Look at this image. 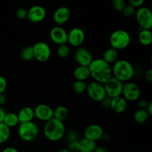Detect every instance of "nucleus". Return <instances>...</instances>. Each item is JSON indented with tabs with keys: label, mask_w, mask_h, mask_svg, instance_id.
<instances>
[{
	"label": "nucleus",
	"mask_w": 152,
	"mask_h": 152,
	"mask_svg": "<svg viewBox=\"0 0 152 152\" xmlns=\"http://www.w3.org/2000/svg\"><path fill=\"white\" fill-rule=\"evenodd\" d=\"M18 135L25 142H32L38 137L39 128L33 120L25 123H19L18 127Z\"/></svg>",
	"instance_id": "nucleus-5"
},
{
	"label": "nucleus",
	"mask_w": 152,
	"mask_h": 152,
	"mask_svg": "<svg viewBox=\"0 0 152 152\" xmlns=\"http://www.w3.org/2000/svg\"><path fill=\"white\" fill-rule=\"evenodd\" d=\"M5 114H6L5 111H4L2 108L0 107V123H3L4 117H5Z\"/></svg>",
	"instance_id": "nucleus-41"
},
{
	"label": "nucleus",
	"mask_w": 152,
	"mask_h": 152,
	"mask_svg": "<svg viewBox=\"0 0 152 152\" xmlns=\"http://www.w3.org/2000/svg\"><path fill=\"white\" fill-rule=\"evenodd\" d=\"M91 77L94 81L104 84L112 77V68L111 64L105 62L102 58L93 59L88 65Z\"/></svg>",
	"instance_id": "nucleus-1"
},
{
	"label": "nucleus",
	"mask_w": 152,
	"mask_h": 152,
	"mask_svg": "<svg viewBox=\"0 0 152 152\" xmlns=\"http://www.w3.org/2000/svg\"><path fill=\"white\" fill-rule=\"evenodd\" d=\"M131 36L128 31L119 29L114 31L109 38L110 45L112 48L119 50H123L129 46L131 43Z\"/></svg>",
	"instance_id": "nucleus-4"
},
{
	"label": "nucleus",
	"mask_w": 152,
	"mask_h": 152,
	"mask_svg": "<svg viewBox=\"0 0 152 152\" xmlns=\"http://www.w3.org/2000/svg\"><path fill=\"white\" fill-rule=\"evenodd\" d=\"M122 12H123V15H124L126 17L130 18L135 14L136 7H134L132 4H131L130 3H129V4H126V5H125L123 10H122Z\"/></svg>",
	"instance_id": "nucleus-31"
},
{
	"label": "nucleus",
	"mask_w": 152,
	"mask_h": 152,
	"mask_svg": "<svg viewBox=\"0 0 152 152\" xmlns=\"http://www.w3.org/2000/svg\"><path fill=\"white\" fill-rule=\"evenodd\" d=\"M76 50L74 53V59L78 65L88 66L91 61L93 60V56L91 52L85 48H80Z\"/></svg>",
	"instance_id": "nucleus-15"
},
{
	"label": "nucleus",
	"mask_w": 152,
	"mask_h": 152,
	"mask_svg": "<svg viewBox=\"0 0 152 152\" xmlns=\"http://www.w3.org/2000/svg\"><path fill=\"white\" fill-rule=\"evenodd\" d=\"M68 150L70 151L77 152L80 151V141L77 140H73L69 141L68 143Z\"/></svg>",
	"instance_id": "nucleus-33"
},
{
	"label": "nucleus",
	"mask_w": 152,
	"mask_h": 152,
	"mask_svg": "<svg viewBox=\"0 0 152 152\" xmlns=\"http://www.w3.org/2000/svg\"><path fill=\"white\" fill-rule=\"evenodd\" d=\"M111 98L109 97V96H106L105 98H104V99H102L99 102L101 103V106H102V108H110V105H111Z\"/></svg>",
	"instance_id": "nucleus-36"
},
{
	"label": "nucleus",
	"mask_w": 152,
	"mask_h": 152,
	"mask_svg": "<svg viewBox=\"0 0 152 152\" xmlns=\"http://www.w3.org/2000/svg\"><path fill=\"white\" fill-rule=\"evenodd\" d=\"M18 149L13 148V147H7L3 150V152H18Z\"/></svg>",
	"instance_id": "nucleus-43"
},
{
	"label": "nucleus",
	"mask_w": 152,
	"mask_h": 152,
	"mask_svg": "<svg viewBox=\"0 0 152 152\" xmlns=\"http://www.w3.org/2000/svg\"><path fill=\"white\" fill-rule=\"evenodd\" d=\"M103 134V129L100 126L96 124L90 125L88 127H86V129L84 131L85 137L95 141V142L102 139Z\"/></svg>",
	"instance_id": "nucleus-16"
},
{
	"label": "nucleus",
	"mask_w": 152,
	"mask_h": 152,
	"mask_svg": "<svg viewBox=\"0 0 152 152\" xmlns=\"http://www.w3.org/2000/svg\"><path fill=\"white\" fill-rule=\"evenodd\" d=\"M145 0H129V3L135 7H140L142 6Z\"/></svg>",
	"instance_id": "nucleus-38"
},
{
	"label": "nucleus",
	"mask_w": 152,
	"mask_h": 152,
	"mask_svg": "<svg viewBox=\"0 0 152 152\" xmlns=\"http://www.w3.org/2000/svg\"><path fill=\"white\" fill-rule=\"evenodd\" d=\"M138 40L142 45H150L152 43V33L151 29H141L138 34Z\"/></svg>",
	"instance_id": "nucleus-21"
},
{
	"label": "nucleus",
	"mask_w": 152,
	"mask_h": 152,
	"mask_svg": "<svg viewBox=\"0 0 152 152\" xmlns=\"http://www.w3.org/2000/svg\"><path fill=\"white\" fill-rule=\"evenodd\" d=\"M122 95L127 101L134 102L140 97L141 90L137 84L133 82L128 81L123 84Z\"/></svg>",
	"instance_id": "nucleus-9"
},
{
	"label": "nucleus",
	"mask_w": 152,
	"mask_h": 152,
	"mask_svg": "<svg viewBox=\"0 0 152 152\" xmlns=\"http://www.w3.org/2000/svg\"><path fill=\"white\" fill-rule=\"evenodd\" d=\"M50 39L56 45H61L67 43L68 41V32L63 28L55 26L50 30Z\"/></svg>",
	"instance_id": "nucleus-14"
},
{
	"label": "nucleus",
	"mask_w": 152,
	"mask_h": 152,
	"mask_svg": "<svg viewBox=\"0 0 152 152\" xmlns=\"http://www.w3.org/2000/svg\"><path fill=\"white\" fill-rule=\"evenodd\" d=\"M111 67L112 76L123 83L130 81L134 76V68L126 59H117Z\"/></svg>",
	"instance_id": "nucleus-3"
},
{
	"label": "nucleus",
	"mask_w": 152,
	"mask_h": 152,
	"mask_svg": "<svg viewBox=\"0 0 152 152\" xmlns=\"http://www.w3.org/2000/svg\"><path fill=\"white\" fill-rule=\"evenodd\" d=\"M126 5L125 0H112V6L116 11L122 12Z\"/></svg>",
	"instance_id": "nucleus-32"
},
{
	"label": "nucleus",
	"mask_w": 152,
	"mask_h": 152,
	"mask_svg": "<svg viewBox=\"0 0 152 152\" xmlns=\"http://www.w3.org/2000/svg\"><path fill=\"white\" fill-rule=\"evenodd\" d=\"M17 116L18 118H19V123L32 121L35 118L34 109L28 106H25L21 108L19 110V113L17 114Z\"/></svg>",
	"instance_id": "nucleus-19"
},
{
	"label": "nucleus",
	"mask_w": 152,
	"mask_h": 152,
	"mask_svg": "<svg viewBox=\"0 0 152 152\" xmlns=\"http://www.w3.org/2000/svg\"><path fill=\"white\" fill-rule=\"evenodd\" d=\"M106 96L113 98L122 95L123 83L114 77H111L103 84Z\"/></svg>",
	"instance_id": "nucleus-10"
},
{
	"label": "nucleus",
	"mask_w": 152,
	"mask_h": 152,
	"mask_svg": "<svg viewBox=\"0 0 152 152\" xmlns=\"http://www.w3.org/2000/svg\"><path fill=\"white\" fill-rule=\"evenodd\" d=\"M68 139L69 141L77 140L79 139L78 134L76 132H71L68 135Z\"/></svg>",
	"instance_id": "nucleus-39"
},
{
	"label": "nucleus",
	"mask_w": 152,
	"mask_h": 152,
	"mask_svg": "<svg viewBox=\"0 0 152 152\" xmlns=\"http://www.w3.org/2000/svg\"><path fill=\"white\" fill-rule=\"evenodd\" d=\"M39 1H41V0H39Z\"/></svg>",
	"instance_id": "nucleus-47"
},
{
	"label": "nucleus",
	"mask_w": 152,
	"mask_h": 152,
	"mask_svg": "<svg viewBox=\"0 0 152 152\" xmlns=\"http://www.w3.org/2000/svg\"><path fill=\"white\" fill-rule=\"evenodd\" d=\"M7 87V83L4 77L0 75V94L4 93Z\"/></svg>",
	"instance_id": "nucleus-35"
},
{
	"label": "nucleus",
	"mask_w": 152,
	"mask_h": 152,
	"mask_svg": "<svg viewBox=\"0 0 152 152\" xmlns=\"http://www.w3.org/2000/svg\"><path fill=\"white\" fill-rule=\"evenodd\" d=\"M20 57L24 61H31L34 59L32 46H26L22 48L20 52Z\"/></svg>",
	"instance_id": "nucleus-28"
},
{
	"label": "nucleus",
	"mask_w": 152,
	"mask_h": 152,
	"mask_svg": "<svg viewBox=\"0 0 152 152\" xmlns=\"http://www.w3.org/2000/svg\"><path fill=\"white\" fill-rule=\"evenodd\" d=\"M102 59L109 64H113L118 59V50L114 48L111 47L107 49L103 53Z\"/></svg>",
	"instance_id": "nucleus-23"
},
{
	"label": "nucleus",
	"mask_w": 152,
	"mask_h": 152,
	"mask_svg": "<svg viewBox=\"0 0 152 152\" xmlns=\"http://www.w3.org/2000/svg\"><path fill=\"white\" fill-rule=\"evenodd\" d=\"M80 141V151L93 152L96 148V142L90 139L84 137Z\"/></svg>",
	"instance_id": "nucleus-22"
},
{
	"label": "nucleus",
	"mask_w": 152,
	"mask_h": 152,
	"mask_svg": "<svg viewBox=\"0 0 152 152\" xmlns=\"http://www.w3.org/2000/svg\"><path fill=\"white\" fill-rule=\"evenodd\" d=\"M74 77L77 80H83V81L87 80L89 77H91L88 66L78 65V67H77L74 71Z\"/></svg>",
	"instance_id": "nucleus-20"
},
{
	"label": "nucleus",
	"mask_w": 152,
	"mask_h": 152,
	"mask_svg": "<svg viewBox=\"0 0 152 152\" xmlns=\"http://www.w3.org/2000/svg\"><path fill=\"white\" fill-rule=\"evenodd\" d=\"M148 103H149V102L148 100H146V99H138V107H139V108L146 109Z\"/></svg>",
	"instance_id": "nucleus-37"
},
{
	"label": "nucleus",
	"mask_w": 152,
	"mask_h": 152,
	"mask_svg": "<svg viewBox=\"0 0 152 152\" xmlns=\"http://www.w3.org/2000/svg\"><path fill=\"white\" fill-rule=\"evenodd\" d=\"M10 128L4 123H0V144L7 142L10 137Z\"/></svg>",
	"instance_id": "nucleus-27"
},
{
	"label": "nucleus",
	"mask_w": 152,
	"mask_h": 152,
	"mask_svg": "<svg viewBox=\"0 0 152 152\" xmlns=\"http://www.w3.org/2000/svg\"><path fill=\"white\" fill-rule=\"evenodd\" d=\"M70 151L68 149H62L61 151H59V152H69Z\"/></svg>",
	"instance_id": "nucleus-46"
},
{
	"label": "nucleus",
	"mask_w": 152,
	"mask_h": 152,
	"mask_svg": "<svg viewBox=\"0 0 152 152\" xmlns=\"http://www.w3.org/2000/svg\"><path fill=\"white\" fill-rule=\"evenodd\" d=\"M86 87H87V84L86 83V82L83 81V80H76V81L72 85L73 91L78 94L86 92Z\"/></svg>",
	"instance_id": "nucleus-29"
},
{
	"label": "nucleus",
	"mask_w": 152,
	"mask_h": 152,
	"mask_svg": "<svg viewBox=\"0 0 152 152\" xmlns=\"http://www.w3.org/2000/svg\"><path fill=\"white\" fill-rule=\"evenodd\" d=\"M3 123L9 128H13L19 124V120L17 114L15 113H6Z\"/></svg>",
	"instance_id": "nucleus-26"
},
{
	"label": "nucleus",
	"mask_w": 152,
	"mask_h": 152,
	"mask_svg": "<svg viewBox=\"0 0 152 152\" xmlns=\"http://www.w3.org/2000/svg\"><path fill=\"white\" fill-rule=\"evenodd\" d=\"M149 114L147 112L146 109L139 108L134 114V120L138 124H143L148 120Z\"/></svg>",
	"instance_id": "nucleus-25"
},
{
	"label": "nucleus",
	"mask_w": 152,
	"mask_h": 152,
	"mask_svg": "<svg viewBox=\"0 0 152 152\" xmlns=\"http://www.w3.org/2000/svg\"><path fill=\"white\" fill-rule=\"evenodd\" d=\"M45 17L46 10L42 6L34 5L28 10L27 18L32 23H39L42 22Z\"/></svg>",
	"instance_id": "nucleus-12"
},
{
	"label": "nucleus",
	"mask_w": 152,
	"mask_h": 152,
	"mask_svg": "<svg viewBox=\"0 0 152 152\" xmlns=\"http://www.w3.org/2000/svg\"><path fill=\"white\" fill-rule=\"evenodd\" d=\"M146 111L148 113V114H149V116L152 115V102H149V103H148V106H147L146 108Z\"/></svg>",
	"instance_id": "nucleus-44"
},
{
	"label": "nucleus",
	"mask_w": 152,
	"mask_h": 152,
	"mask_svg": "<svg viewBox=\"0 0 152 152\" xmlns=\"http://www.w3.org/2000/svg\"><path fill=\"white\" fill-rule=\"evenodd\" d=\"M16 17L19 18V19H25V18H27V15H28V10L26 8H24V7H19L16 10Z\"/></svg>",
	"instance_id": "nucleus-34"
},
{
	"label": "nucleus",
	"mask_w": 152,
	"mask_h": 152,
	"mask_svg": "<svg viewBox=\"0 0 152 152\" xmlns=\"http://www.w3.org/2000/svg\"><path fill=\"white\" fill-rule=\"evenodd\" d=\"M6 100H7V99H6V96L4 94V93L0 94V105H3V104L5 103Z\"/></svg>",
	"instance_id": "nucleus-42"
},
{
	"label": "nucleus",
	"mask_w": 152,
	"mask_h": 152,
	"mask_svg": "<svg viewBox=\"0 0 152 152\" xmlns=\"http://www.w3.org/2000/svg\"><path fill=\"white\" fill-rule=\"evenodd\" d=\"M34 57L39 62H45L50 59L51 50L48 45L44 42H38L32 46Z\"/></svg>",
	"instance_id": "nucleus-7"
},
{
	"label": "nucleus",
	"mask_w": 152,
	"mask_h": 152,
	"mask_svg": "<svg viewBox=\"0 0 152 152\" xmlns=\"http://www.w3.org/2000/svg\"><path fill=\"white\" fill-rule=\"evenodd\" d=\"M69 114L68 108L64 105H59L53 110V118L56 119L58 120L63 122L64 120H66Z\"/></svg>",
	"instance_id": "nucleus-24"
},
{
	"label": "nucleus",
	"mask_w": 152,
	"mask_h": 152,
	"mask_svg": "<svg viewBox=\"0 0 152 152\" xmlns=\"http://www.w3.org/2000/svg\"><path fill=\"white\" fill-rule=\"evenodd\" d=\"M137 22L141 29H151L152 28V12L147 7H138L135 12Z\"/></svg>",
	"instance_id": "nucleus-6"
},
{
	"label": "nucleus",
	"mask_w": 152,
	"mask_h": 152,
	"mask_svg": "<svg viewBox=\"0 0 152 152\" xmlns=\"http://www.w3.org/2000/svg\"><path fill=\"white\" fill-rule=\"evenodd\" d=\"M44 135L49 141L57 142L65 134V126L62 121L51 118L45 122L44 126Z\"/></svg>",
	"instance_id": "nucleus-2"
},
{
	"label": "nucleus",
	"mask_w": 152,
	"mask_h": 152,
	"mask_svg": "<svg viewBox=\"0 0 152 152\" xmlns=\"http://www.w3.org/2000/svg\"><path fill=\"white\" fill-rule=\"evenodd\" d=\"M110 108L116 114H122L127 108V100L122 95L111 98Z\"/></svg>",
	"instance_id": "nucleus-18"
},
{
	"label": "nucleus",
	"mask_w": 152,
	"mask_h": 152,
	"mask_svg": "<svg viewBox=\"0 0 152 152\" xmlns=\"http://www.w3.org/2000/svg\"><path fill=\"white\" fill-rule=\"evenodd\" d=\"M71 17V11L67 7L62 6L56 9L53 14V20L57 25L66 23Z\"/></svg>",
	"instance_id": "nucleus-17"
},
{
	"label": "nucleus",
	"mask_w": 152,
	"mask_h": 152,
	"mask_svg": "<svg viewBox=\"0 0 152 152\" xmlns=\"http://www.w3.org/2000/svg\"><path fill=\"white\" fill-rule=\"evenodd\" d=\"M86 39V34L80 28H73L68 33V41L70 45L78 48L83 45Z\"/></svg>",
	"instance_id": "nucleus-11"
},
{
	"label": "nucleus",
	"mask_w": 152,
	"mask_h": 152,
	"mask_svg": "<svg viewBox=\"0 0 152 152\" xmlns=\"http://www.w3.org/2000/svg\"><path fill=\"white\" fill-rule=\"evenodd\" d=\"M95 152H107V149L106 148H103V147H99V148H95L94 150Z\"/></svg>",
	"instance_id": "nucleus-45"
},
{
	"label": "nucleus",
	"mask_w": 152,
	"mask_h": 152,
	"mask_svg": "<svg viewBox=\"0 0 152 152\" xmlns=\"http://www.w3.org/2000/svg\"><path fill=\"white\" fill-rule=\"evenodd\" d=\"M56 53L60 58H66L70 53V48L66 43L58 45L56 48Z\"/></svg>",
	"instance_id": "nucleus-30"
},
{
	"label": "nucleus",
	"mask_w": 152,
	"mask_h": 152,
	"mask_svg": "<svg viewBox=\"0 0 152 152\" xmlns=\"http://www.w3.org/2000/svg\"><path fill=\"white\" fill-rule=\"evenodd\" d=\"M34 116L40 121L46 122L53 118V109L48 105L39 104L37 105L34 109Z\"/></svg>",
	"instance_id": "nucleus-13"
},
{
	"label": "nucleus",
	"mask_w": 152,
	"mask_h": 152,
	"mask_svg": "<svg viewBox=\"0 0 152 152\" xmlns=\"http://www.w3.org/2000/svg\"><path fill=\"white\" fill-rule=\"evenodd\" d=\"M86 91L89 97L95 102H100L106 96L103 84L96 81H93L88 84Z\"/></svg>",
	"instance_id": "nucleus-8"
},
{
	"label": "nucleus",
	"mask_w": 152,
	"mask_h": 152,
	"mask_svg": "<svg viewBox=\"0 0 152 152\" xmlns=\"http://www.w3.org/2000/svg\"><path fill=\"white\" fill-rule=\"evenodd\" d=\"M145 77L147 81L148 82H152V70L151 69H148V71H146L145 74Z\"/></svg>",
	"instance_id": "nucleus-40"
}]
</instances>
